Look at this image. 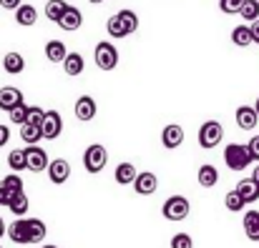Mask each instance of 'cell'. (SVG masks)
Returning <instances> with one entry per match:
<instances>
[{
	"mask_svg": "<svg viewBox=\"0 0 259 248\" xmlns=\"http://www.w3.org/2000/svg\"><path fill=\"white\" fill-rule=\"evenodd\" d=\"M222 141H224V128H222V123H219V120H204L201 128H199V146H201L204 151H211V148H217Z\"/></svg>",
	"mask_w": 259,
	"mask_h": 248,
	"instance_id": "6da1fadb",
	"label": "cell"
},
{
	"mask_svg": "<svg viewBox=\"0 0 259 248\" xmlns=\"http://www.w3.org/2000/svg\"><path fill=\"white\" fill-rule=\"evenodd\" d=\"M224 163H227L229 170H244V168H249L252 158H249L247 146H242V143H229V146L224 148Z\"/></svg>",
	"mask_w": 259,
	"mask_h": 248,
	"instance_id": "7a4b0ae2",
	"label": "cell"
},
{
	"mask_svg": "<svg viewBox=\"0 0 259 248\" xmlns=\"http://www.w3.org/2000/svg\"><path fill=\"white\" fill-rule=\"evenodd\" d=\"M189 211H191V206H189V198H184V196H171V198H166L164 206H161L164 218H166V221H174V223L184 221V218L189 216Z\"/></svg>",
	"mask_w": 259,
	"mask_h": 248,
	"instance_id": "3957f363",
	"label": "cell"
},
{
	"mask_svg": "<svg viewBox=\"0 0 259 248\" xmlns=\"http://www.w3.org/2000/svg\"><path fill=\"white\" fill-rule=\"evenodd\" d=\"M93 58H96V66H98L101 71H113V68L118 66V50H116L113 43H108V40H101V43L96 45Z\"/></svg>",
	"mask_w": 259,
	"mask_h": 248,
	"instance_id": "277c9868",
	"label": "cell"
},
{
	"mask_svg": "<svg viewBox=\"0 0 259 248\" xmlns=\"http://www.w3.org/2000/svg\"><path fill=\"white\" fill-rule=\"evenodd\" d=\"M106 161H108V153H106V148L101 143L88 146L86 153H83V168L88 173H101L106 168Z\"/></svg>",
	"mask_w": 259,
	"mask_h": 248,
	"instance_id": "5b68a950",
	"label": "cell"
},
{
	"mask_svg": "<svg viewBox=\"0 0 259 248\" xmlns=\"http://www.w3.org/2000/svg\"><path fill=\"white\" fill-rule=\"evenodd\" d=\"M40 133H43V138H48V141H56V138L63 133V118H61L58 110H46L43 123H40Z\"/></svg>",
	"mask_w": 259,
	"mask_h": 248,
	"instance_id": "8992f818",
	"label": "cell"
},
{
	"mask_svg": "<svg viewBox=\"0 0 259 248\" xmlns=\"http://www.w3.org/2000/svg\"><path fill=\"white\" fill-rule=\"evenodd\" d=\"M23 153H25V170L40 173V170L48 168V153H46L43 148H38V146H28V148H23Z\"/></svg>",
	"mask_w": 259,
	"mask_h": 248,
	"instance_id": "52a82bcc",
	"label": "cell"
},
{
	"mask_svg": "<svg viewBox=\"0 0 259 248\" xmlns=\"http://www.w3.org/2000/svg\"><path fill=\"white\" fill-rule=\"evenodd\" d=\"M48 178H51V183H56V185H63L68 178H71V163L66 161V158H56V161H48Z\"/></svg>",
	"mask_w": 259,
	"mask_h": 248,
	"instance_id": "ba28073f",
	"label": "cell"
},
{
	"mask_svg": "<svg viewBox=\"0 0 259 248\" xmlns=\"http://www.w3.org/2000/svg\"><path fill=\"white\" fill-rule=\"evenodd\" d=\"M81 25H83V13H81L76 5H68V8L63 10V15L58 18V28H61V30L76 33Z\"/></svg>",
	"mask_w": 259,
	"mask_h": 248,
	"instance_id": "9c48e42d",
	"label": "cell"
},
{
	"mask_svg": "<svg viewBox=\"0 0 259 248\" xmlns=\"http://www.w3.org/2000/svg\"><path fill=\"white\" fill-rule=\"evenodd\" d=\"M159 188V178L151 173V170H144V173H136L134 178V191L139 196H154Z\"/></svg>",
	"mask_w": 259,
	"mask_h": 248,
	"instance_id": "30bf717a",
	"label": "cell"
},
{
	"mask_svg": "<svg viewBox=\"0 0 259 248\" xmlns=\"http://www.w3.org/2000/svg\"><path fill=\"white\" fill-rule=\"evenodd\" d=\"M184 138H186V133H184V128H181L179 123H169V126L161 131V143H164V148H169V151L181 148Z\"/></svg>",
	"mask_w": 259,
	"mask_h": 248,
	"instance_id": "8fae6325",
	"label": "cell"
},
{
	"mask_svg": "<svg viewBox=\"0 0 259 248\" xmlns=\"http://www.w3.org/2000/svg\"><path fill=\"white\" fill-rule=\"evenodd\" d=\"M73 113H76V118H78L81 123H88V120L96 118L98 105H96V100H93L91 95H81V98L76 100V105H73Z\"/></svg>",
	"mask_w": 259,
	"mask_h": 248,
	"instance_id": "7c38bea8",
	"label": "cell"
},
{
	"mask_svg": "<svg viewBox=\"0 0 259 248\" xmlns=\"http://www.w3.org/2000/svg\"><path fill=\"white\" fill-rule=\"evenodd\" d=\"M234 118H237V126L242 131H252V128H257V123H259L257 110L252 105H239L237 113H234Z\"/></svg>",
	"mask_w": 259,
	"mask_h": 248,
	"instance_id": "4fadbf2b",
	"label": "cell"
},
{
	"mask_svg": "<svg viewBox=\"0 0 259 248\" xmlns=\"http://www.w3.org/2000/svg\"><path fill=\"white\" fill-rule=\"evenodd\" d=\"M35 20H38V10H35L33 5L20 3V5L15 8V23H18V25H23V28H33Z\"/></svg>",
	"mask_w": 259,
	"mask_h": 248,
	"instance_id": "5bb4252c",
	"label": "cell"
},
{
	"mask_svg": "<svg viewBox=\"0 0 259 248\" xmlns=\"http://www.w3.org/2000/svg\"><path fill=\"white\" fill-rule=\"evenodd\" d=\"M239 196H242V201L244 203H257L259 201V185L252 180V178H242L239 183H237V188H234Z\"/></svg>",
	"mask_w": 259,
	"mask_h": 248,
	"instance_id": "9a60e30c",
	"label": "cell"
},
{
	"mask_svg": "<svg viewBox=\"0 0 259 248\" xmlns=\"http://www.w3.org/2000/svg\"><path fill=\"white\" fill-rule=\"evenodd\" d=\"M25 231H28V243H40L48 233V228L40 218H25Z\"/></svg>",
	"mask_w": 259,
	"mask_h": 248,
	"instance_id": "2e32d148",
	"label": "cell"
},
{
	"mask_svg": "<svg viewBox=\"0 0 259 248\" xmlns=\"http://www.w3.org/2000/svg\"><path fill=\"white\" fill-rule=\"evenodd\" d=\"M83 68H86V60H83V55L81 53H66V58H63V71L68 73V76H81L83 73Z\"/></svg>",
	"mask_w": 259,
	"mask_h": 248,
	"instance_id": "e0dca14e",
	"label": "cell"
},
{
	"mask_svg": "<svg viewBox=\"0 0 259 248\" xmlns=\"http://www.w3.org/2000/svg\"><path fill=\"white\" fill-rule=\"evenodd\" d=\"M5 233H8V238H10L13 243H20V246H25V243H28L25 218H18V221H13L10 226H5Z\"/></svg>",
	"mask_w": 259,
	"mask_h": 248,
	"instance_id": "ac0fdd59",
	"label": "cell"
},
{
	"mask_svg": "<svg viewBox=\"0 0 259 248\" xmlns=\"http://www.w3.org/2000/svg\"><path fill=\"white\" fill-rule=\"evenodd\" d=\"M18 103H23V93H20V88H13V85L0 88V108H3V110H10V108L18 105Z\"/></svg>",
	"mask_w": 259,
	"mask_h": 248,
	"instance_id": "d6986e66",
	"label": "cell"
},
{
	"mask_svg": "<svg viewBox=\"0 0 259 248\" xmlns=\"http://www.w3.org/2000/svg\"><path fill=\"white\" fill-rule=\"evenodd\" d=\"M196 180H199L201 188H214L219 183V170L211 163H204L199 168V173H196Z\"/></svg>",
	"mask_w": 259,
	"mask_h": 248,
	"instance_id": "ffe728a7",
	"label": "cell"
},
{
	"mask_svg": "<svg viewBox=\"0 0 259 248\" xmlns=\"http://www.w3.org/2000/svg\"><path fill=\"white\" fill-rule=\"evenodd\" d=\"M3 68H5V73L18 76V73H23V68H25V58H23L20 53L10 50V53H5V58H3Z\"/></svg>",
	"mask_w": 259,
	"mask_h": 248,
	"instance_id": "44dd1931",
	"label": "cell"
},
{
	"mask_svg": "<svg viewBox=\"0 0 259 248\" xmlns=\"http://www.w3.org/2000/svg\"><path fill=\"white\" fill-rule=\"evenodd\" d=\"M66 53H68V48H66L63 40H48V43H46V58H48L51 63H63Z\"/></svg>",
	"mask_w": 259,
	"mask_h": 248,
	"instance_id": "7402d4cb",
	"label": "cell"
},
{
	"mask_svg": "<svg viewBox=\"0 0 259 248\" xmlns=\"http://www.w3.org/2000/svg\"><path fill=\"white\" fill-rule=\"evenodd\" d=\"M242 226H244V233L249 241H259V211H247Z\"/></svg>",
	"mask_w": 259,
	"mask_h": 248,
	"instance_id": "603a6c76",
	"label": "cell"
},
{
	"mask_svg": "<svg viewBox=\"0 0 259 248\" xmlns=\"http://www.w3.org/2000/svg\"><path fill=\"white\" fill-rule=\"evenodd\" d=\"M136 168H134V163H118L116 165V173H113V178H116V183L118 185H128V183H134V178H136Z\"/></svg>",
	"mask_w": 259,
	"mask_h": 248,
	"instance_id": "cb8c5ba5",
	"label": "cell"
},
{
	"mask_svg": "<svg viewBox=\"0 0 259 248\" xmlns=\"http://www.w3.org/2000/svg\"><path fill=\"white\" fill-rule=\"evenodd\" d=\"M5 208H10V211H13V216H25V213H28V208H30V201H28L25 191L15 193V196L8 201V206H5Z\"/></svg>",
	"mask_w": 259,
	"mask_h": 248,
	"instance_id": "d4e9b609",
	"label": "cell"
},
{
	"mask_svg": "<svg viewBox=\"0 0 259 248\" xmlns=\"http://www.w3.org/2000/svg\"><path fill=\"white\" fill-rule=\"evenodd\" d=\"M116 18L121 20V25L126 28V33H128V35L139 30V15H136L134 10H128V8H123V10H121V13H118Z\"/></svg>",
	"mask_w": 259,
	"mask_h": 248,
	"instance_id": "484cf974",
	"label": "cell"
},
{
	"mask_svg": "<svg viewBox=\"0 0 259 248\" xmlns=\"http://www.w3.org/2000/svg\"><path fill=\"white\" fill-rule=\"evenodd\" d=\"M232 43L239 45V48L252 45V30H249V25H237V28L232 30Z\"/></svg>",
	"mask_w": 259,
	"mask_h": 248,
	"instance_id": "4316f807",
	"label": "cell"
},
{
	"mask_svg": "<svg viewBox=\"0 0 259 248\" xmlns=\"http://www.w3.org/2000/svg\"><path fill=\"white\" fill-rule=\"evenodd\" d=\"M20 138H23L28 146H38V141H43V133H40L38 126L23 123V126H20Z\"/></svg>",
	"mask_w": 259,
	"mask_h": 248,
	"instance_id": "83f0119b",
	"label": "cell"
},
{
	"mask_svg": "<svg viewBox=\"0 0 259 248\" xmlns=\"http://www.w3.org/2000/svg\"><path fill=\"white\" fill-rule=\"evenodd\" d=\"M66 8H68L66 0H48V3H46V18H48L51 23H58V18L63 15Z\"/></svg>",
	"mask_w": 259,
	"mask_h": 248,
	"instance_id": "f1b7e54d",
	"label": "cell"
},
{
	"mask_svg": "<svg viewBox=\"0 0 259 248\" xmlns=\"http://www.w3.org/2000/svg\"><path fill=\"white\" fill-rule=\"evenodd\" d=\"M239 15H242L247 23L259 20V0H244L242 8H239Z\"/></svg>",
	"mask_w": 259,
	"mask_h": 248,
	"instance_id": "f546056e",
	"label": "cell"
},
{
	"mask_svg": "<svg viewBox=\"0 0 259 248\" xmlns=\"http://www.w3.org/2000/svg\"><path fill=\"white\" fill-rule=\"evenodd\" d=\"M8 165L13 168V173L25 170V153H23V148H15V151L8 153Z\"/></svg>",
	"mask_w": 259,
	"mask_h": 248,
	"instance_id": "4dcf8cb0",
	"label": "cell"
},
{
	"mask_svg": "<svg viewBox=\"0 0 259 248\" xmlns=\"http://www.w3.org/2000/svg\"><path fill=\"white\" fill-rule=\"evenodd\" d=\"M106 30H108V35L111 38H116V40H121V38H128V33H126V28L121 25V20L113 15V18H108V23H106Z\"/></svg>",
	"mask_w": 259,
	"mask_h": 248,
	"instance_id": "1f68e13d",
	"label": "cell"
},
{
	"mask_svg": "<svg viewBox=\"0 0 259 248\" xmlns=\"http://www.w3.org/2000/svg\"><path fill=\"white\" fill-rule=\"evenodd\" d=\"M224 206H227V211H232V213H239L247 203L242 201V196L237 193V191H229L227 196H224Z\"/></svg>",
	"mask_w": 259,
	"mask_h": 248,
	"instance_id": "d6a6232c",
	"label": "cell"
},
{
	"mask_svg": "<svg viewBox=\"0 0 259 248\" xmlns=\"http://www.w3.org/2000/svg\"><path fill=\"white\" fill-rule=\"evenodd\" d=\"M8 115H10V123L23 126V123H25V115H28V105H25V103H18V105H13V108L8 110Z\"/></svg>",
	"mask_w": 259,
	"mask_h": 248,
	"instance_id": "836d02e7",
	"label": "cell"
},
{
	"mask_svg": "<svg viewBox=\"0 0 259 248\" xmlns=\"http://www.w3.org/2000/svg\"><path fill=\"white\" fill-rule=\"evenodd\" d=\"M3 185L10 191V196H15V193H20V191H23V178H20L18 173H10V175H5V178H3Z\"/></svg>",
	"mask_w": 259,
	"mask_h": 248,
	"instance_id": "e575fe53",
	"label": "cell"
},
{
	"mask_svg": "<svg viewBox=\"0 0 259 248\" xmlns=\"http://www.w3.org/2000/svg\"><path fill=\"white\" fill-rule=\"evenodd\" d=\"M43 115H46V110H43V108H38V105H28L25 123H30V126H38V128H40V123H43Z\"/></svg>",
	"mask_w": 259,
	"mask_h": 248,
	"instance_id": "d590c367",
	"label": "cell"
},
{
	"mask_svg": "<svg viewBox=\"0 0 259 248\" xmlns=\"http://www.w3.org/2000/svg\"><path fill=\"white\" fill-rule=\"evenodd\" d=\"M242 3H244V0H219V8H222L224 15H234V13H239Z\"/></svg>",
	"mask_w": 259,
	"mask_h": 248,
	"instance_id": "8d00e7d4",
	"label": "cell"
},
{
	"mask_svg": "<svg viewBox=\"0 0 259 248\" xmlns=\"http://www.w3.org/2000/svg\"><path fill=\"white\" fill-rule=\"evenodd\" d=\"M171 248H194V241L189 233H176L171 238Z\"/></svg>",
	"mask_w": 259,
	"mask_h": 248,
	"instance_id": "74e56055",
	"label": "cell"
},
{
	"mask_svg": "<svg viewBox=\"0 0 259 248\" xmlns=\"http://www.w3.org/2000/svg\"><path fill=\"white\" fill-rule=\"evenodd\" d=\"M247 151H249V158H252V161H259V136H252V138H249Z\"/></svg>",
	"mask_w": 259,
	"mask_h": 248,
	"instance_id": "f35d334b",
	"label": "cell"
},
{
	"mask_svg": "<svg viewBox=\"0 0 259 248\" xmlns=\"http://www.w3.org/2000/svg\"><path fill=\"white\" fill-rule=\"evenodd\" d=\"M13 196H10V191L3 185V180H0V206H8V201H10Z\"/></svg>",
	"mask_w": 259,
	"mask_h": 248,
	"instance_id": "ab89813d",
	"label": "cell"
},
{
	"mask_svg": "<svg viewBox=\"0 0 259 248\" xmlns=\"http://www.w3.org/2000/svg\"><path fill=\"white\" fill-rule=\"evenodd\" d=\"M8 141H10V128H8V126H0V148H3Z\"/></svg>",
	"mask_w": 259,
	"mask_h": 248,
	"instance_id": "60d3db41",
	"label": "cell"
},
{
	"mask_svg": "<svg viewBox=\"0 0 259 248\" xmlns=\"http://www.w3.org/2000/svg\"><path fill=\"white\" fill-rule=\"evenodd\" d=\"M249 30H252V43H259V20H252Z\"/></svg>",
	"mask_w": 259,
	"mask_h": 248,
	"instance_id": "b9f144b4",
	"label": "cell"
},
{
	"mask_svg": "<svg viewBox=\"0 0 259 248\" xmlns=\"http://www.w3.org/2000/svg\"><path fill=\"white\" fill-rule=\"evenodd\" d=\"M0 5H3L5 10H15V8L20 5V0H0Z\"/></svg>",
	"mask_w": 259,
	"mask_h": 248,
	"instance_id": "7bdbcfd3",
	"label": "cell"
},
{
	"mask_svg": "<svg viewBox=\"0 0 259 248\" xmlns=\"http://www.w3.org/2000/svg\"><path fill=\"white\" fill-rule=\"evenodd\" d=\"M252 180H254V183H257V185H259V165H257V168H254V173H252Z\"/></svg>",
	"mask_w": 259,
	"mask_h": 248,
	"instance_id": "ee69618b",
	"label": "cell"
},
{
	"mask_svg": "<svg viewBox=\"0 0 259 248\" xmlns=\"http://www.w3.org/2000/svg\"><path fill=\"white\" fill-rule=\"evenodd\" d=\"M5 236V221H3V216H0V238Z\"/></svg>",
	"mask_w": 259,
	"mask_h": 248,
	"instance_id": "f6af8a7d",
	"label": "cell"
},
{
	"mask_svg": "<svg viewBox=\"0 0 259 248\" xmlns=\"http://www.w3.org/2000/svg\"><path fill=\"white\" fill-rule=\"evenodd\" d=\"M88 3H93V5H101V3H103V0H88Z\"/></svg>",
	"mask_w": 259,
	"mask_h": 248,
	"instance_id": "bcb514c9",
	"label": "cell"
},
{
	"mask_svg": "<svg viewBox=\"0 0 259 248\" xmlns=\"http://www.w3.org/2000/svg\"><path fill=\"white\" fill-rule=\"evenodd\" d=\"M254 110H257V115H259V98H257V103H254Z\"/></svg>",
	"mask_w": 259,
	"mask_h": 248,
	"instance_id": "7dc6e473",
	"label": "cell"
},
{
	"mask_svg": "<svg viewBox=\"0 0 259 248\" xmlns=\"http://www.w3.org/2000/svg\"><path fill=\"white\" fill-rule=\"evenodd\" d=\"M43 248H58V246H43Z\"/></svg>",
	"mask_w": 259,
	"mask_h": 248,
	"instance_id": "c3c4849f",
	"label": "cell"
},
{
	"mask_svg": "<svg viewBox=\"0 0 259 248\" xmlns=\"http://www.w3.org/2000/svg\"><path fill=\"white\" fill-rule=\"evenodd\" d=\"M0 248H3V246H0Z\"/></svg>",
	"mask_w": 259,
	"mask_h": 248,
	"instance_id": "681fc988",
	"label": "cell"
}]
</instances>
